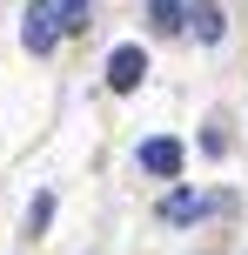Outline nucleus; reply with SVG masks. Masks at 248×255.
Returning <instances> with one entry per match:
<instances>
[{
  "label": "nucleus",
  "instance_id": "nucleus-5",
  "mask_svg": "<svg viewBox=\"0 0 248 255\" xmlns=\"http://www.w3.org/2000/svg\"><path fill=\"white\" fill-rule=\"evenodd\" d=\"M181 13H188V0H148V20H155V34H181Z\"/></svg>",
  "mask_w": 248,
  "mask_h": 255
},
{
  "label": "nucleus",
  "instance_id": "nucleus-3",
  "mask_svg": "<svg viewBox=\"0 0 248 255\" xmlns=\"http://www.w3.org/2000/svg\"><path fill=\"white\" fill-rule=\"evenodd\" d=\"M141 168H148V175H161V181H174V175H181V141H168V134L141 141Z\"/></svg>",
  "mask_w": 248,
  "mask_h": 255
},
{
  "label": "nucleus",
  "instance_id": "nucleus-4",
  "mask_svg": "<svg viewBox=\"0 0 248 255\" xmlns=\"http://www.w3.org/2000/svg\"><path fill=\"white\" fill-rule=\"evenodd\" d=\"M181 27H195L201 40H222V7H215V0H195V7L181 13Z\"/></svg>",
  "mask_w": 248,
  "mask_h": 255
},
{
  "label": "nucleus",
  "instance_id": "nucleus-2",
  "mask_svg": "<svg viewBox=\"0 0 248 255\" xmlns=\"http://www.w3.org/2000/svg\"><path fill=\"white\" fill-rule=\"evenodd\" d=\"M141 74H148V54L141 47H114V54H107V88H114V94H134Z\"/></svg>",
  "mask_w": 248,
  "mask_h": 255
},
{
  "label": "nucleus",
  "instance_id": "nucleus-7",
  "mask_svg": "<svg viewBox=\"0 0 248 255\" xmlns=\"http://www.w3.org/2000/svg\"><path fill=\"white\" fill-rule=\"evenodd\" d=\"M54 13H61V27H67V34H81V27H87V0H54Z\"/></svg>",
  "mask_w": 248,
  "mask_h": 255
},
{
  "label": "nucleus",
  "instance_id": "nucleus-6",
  "mask_svg": "<svg viewBox=\"0 0 248 255\" xmlns=\"http://www.w3.org/2000/svg\"><path fill=\"white\" fill-rule=\"evenodd\" d=\"M201 208H208V202H201V195H188V188H174L168 202H161V215H168V222H195Z\"/></svg>",
  "mask_w": 248,
  "mask_h": 255
},
{
  "label": "nucleus",
  "instance_id": "nucleus-8",
  "mask_svg": "<svg viewBox=\"0 0 248 255\" xmlns=\"http://www.w3.org/2000/svg\"><path fill=\"white\" fill-rule=\"evenodd\" d=\"M54 222V195H34V208H27V229H47Z\"/></svg>",
  "mask_w": 248,
  "mask_h": 255
},
{
  "label": "nucleus",
  "instance_id": "nucleus-1",
  "mask_svg": "<svg viewBox=\"0 0 248 255\" xmlns=\"http://www.w3.org/2000/svg\"><path fill=\"white\" fill-rule=\"evenodd\" d=\"M20 40H27V54H54V40H61V13H54V0H34V7H27Z\"/></svg>",
  "mask_w": 248,
  "mask_h": 255
}]
</instances>
